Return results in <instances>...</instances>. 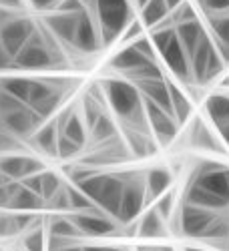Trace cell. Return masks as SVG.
<instances>
[{"mask_svg": "<svg viewBox=\"0 0 229 251\" xmlns=\"http://www.w3.org/2000/svg\"><path fill=\"white\" fill-rule=\"evenodd\" d=\"M0 89L14 97L16 100L30 107L40 119L47 121L62 100V89L56 82L40 80L30 76H8L0 80Z\"/></svg>", "mask_w": 229, "mask_h": 251, "instance_id": "6da1fadb", "label": "cell"}, {"mask_svg": "<svg viewBox=\"0 0 229 251\" xmlns=\"http://www.w3.org/2000/svg\"><path fill=\"white\" fill-rule=\"evenodd\" d=\"M189 205L209 211H221L229 207V167L205 165L195 171L193 181L185 195Z\"/></svg>", "mask_w": 229, "mask_h": 251, "instance_id": "7a4b0ae2", "label": "cell"}, {"mask_svg": "<svg viewBox=\"0 0 229 251\" xmlns=\"http://www.w3.org/2000/svg\"><path fill=\"white\" fill-rule=\"evenodd\" d=\"M49 30V28H47ZM62 56L56 38L51 32H40L38 28L28 38V43L14 54L12 69L16 71H51L62 67Z\"/></svg>", "mask_w": 229, "mask_h": 251, "instance_id": "3957f363", "label": "cell"}, {"mask_svg": "<svg viewBox=\"0 0 229 251\" xmlns=\"http://www.w3.org/2000/svg\"><path fill=\"white\" fill-rule=\"evenodd\" d=\"M131 0H93L89 10L101 32L102 47L111 45L125 34L127 26L135 20Z\"/></svg>", "mask_w": 229, "mask_h": 251, "instance_id": "277c9868", "label": "cell"}, {"mask_svg": "<svg viewBox=\"0 0 229 251\" xmlns=\"http://www.w3.org/2000/svg\"><path fill=\"white\" fill-rule=\"evenodd\" d=\"M123 185H125L123 173L117 175V173H101V171H95L87 179L76 183V187L93 201V205L113 219H117L119 213Z\"/></svg>", "mask_w": 229, "mask_h": 251, "instance_id": "5b68a950", "label": "cell"}, {"mask_svg": "<svg viewBox=\"0 0 229 251\" xmlns=\"http://www.w3.org/2000/svg\"><path fill=\"white\" fill-rule=\"evenodd\" d=\"M151 43H153L155 52L163 58L165 67H167L179 80H183V82L191 80L189 56H187L185 49L179 43L173 23L167 25V20H165V23H161L159 26H155L153 34H151Z\"/></svg>", "mask_w": 229, "mask_h": 251, "instance_id": "8992f818", "label": "cell"}, {"mask_svg": "<svg viewBox=\"0 0 229 251\" xmlns=\"http://www.w3.org/2000/svg\"><path fill=\"white\" fill-rule=\"evenodd\" d=\"M43 123L45 121L30 107H26L25 102L16 100L14 97L0 89V129L8 131L18 139H25V137H32Z\"/></svg>", "mask_w": 229, "mask_h": 251, "instance_id": "52a82bcc", "label": "cell"}, {"mask_svg": "<svg viewBox=\"0 0 229 251\" xmlns=\"http://www.w3.org/2000/svg\"><path fill=\"white\" fill-rule=\"evenodd\" d=\"M101 93L111 111L127 125L143 111V99L139 89L127 78H107L101 82Z\"/></svg>", "mask_w": 229, "mask_h": 251, "instance_id": "ba28073f", "label": "cell"}, {"mask_svg": "<svg viewBox=\"0 0 229 251\" xmlns=\"http://www.w3.org/2000/svg\"><path fill=\"white\" fill-rule=\"evenodd\" d=\"M189 67H191V78L197 85H207L213 78H217L223 73L225 62L219 56V50L213 43L209 32H205L201 43L189 56Z\"/></svg>", "mask_w": 229, "mask_h": 251, "instance_id": "9c48e42d", "label": "cell"}, {"mask_svg": "<svg viewBox=\"0 0 229 251\" xmlns=\"http://www.w3.org/2000/svg\"><path fill=\"white\" fill-rule=\"evenodd\" d=\"M219 219L221 217L217 215V211H209V209H203L197 205L183 203L179 211V229L183 235L209 239Z\"/></svg>", "mask_w": 229, "mask_h": 251, "instance_id": "30bf717a", "label": "cell"}, {"mask_svg": "<svg viewBox=\"0 0 229 251\" xmlns=\"http://www.w3.org/2000/svg\"><path fill=\"white\" fill-rule=\"evenodd\" d=\"M123 177H125V185H123L117 221L131 223L135 217L141 215L143 205L147 203V199H145V181H143V175H137V173H123Z\"/></svg>", "mask_w": 229, "mask_h": 251, "instance_id": "8fae6325", "label": "cell"}, {"mask_svg": "<svg viewBox=\"0 0 229 251\" xmlns=\"http://www.w3.org/2000/svg\"><path fill=\"white\" fill-rule=\"evenodd\" d=\"M143 109H145V115H147L151 135L161 145H169L177 137V131H179V125H177L175 117L171 113H167L165 109H161L159 104L151 102L149 99H143Z\"/></svg>", "mask_w": 229, "mask_h": 251, "instance_id": "7c38bea8", "label": "cell"}, {"mask_svg": "<svg viewBox=\"0 0 229 251\" xmlns=\"http://www.w3.org/2000/svg\"><path fill=\"white\" fill-rule=\"evenodd\" d=\"M71 221L78 229L80 235H111L117 231V221L105 215L101 209H91V211H82V213H73Z\"/></svg>", "mask_w": 229, "mask_h": 251, "instance_id": "4fadbf2b", "label": "cell"}, {"mask_svg": "<svg viewBox=\"0 0 229 251\" xmlns=\"http://www.w3.org/2000/svg\"><path fill=\"white\" fill-rule=\"evenodd\" d=\"M0 171H2L10 181H25L26 177L45 171V165L40 159L14 153V155H2L0 157Z\"/></svg>", "mask_w": 229, "mask_h": 251, "instance_id": "5bb4252c", "label": "cell"}, {"mask_svg": "<svg viewBox=\"0 0 229 251\" xmlns=\"http://www.w3.org/2000/svg\"><path fill=\"white\" fill-rule=\"evenodd\" d=\"M56 129H58V135L65 137L67 141H71L75 147L82 149L87 145V125L85 121L80 119V115L73 113V111H67L62 113L56 121Z\"/></svg>", "mask_w": 229, "mask_h": 251, "instance_id": "9a60e30c", "label": "cell"}, {"mask_svg": "<svg viewBox=\"0 0 229 251\" xmlns=\"http://www.w3.org/2000/svg\"><path fill=\"white\" fill-rule=\"evenodd\" d=\"M143 181H145V199H147V203H153L161 195L167 193L173 177L171 171L165 169V167H153V169H149L143 175Z\"/></svg>", "mask_w": 229, "mask_h": 251, "instance_id": "2e32d148", "label": "cell"}, {"mask_svg": "<svg viewBox=\"0 0 229 251\" xmlns=\"http://www.w3.org/2000/svg\"><path fill=\"white\" fill-rule=\"evenodd\" d=\"M149 62H153V60L147 58L145 54H141L133 45H129V47H125L123 50H119L111 58V69L123 73L125 76H131L133 73L141 71L145 65H149Z\"/></svg>", "mask_w": 229, "mask_h": 251, "instance_id": "e0dca14e", "label": "cell"}, {"mask_svg": "<svg viewBox=\"0 0 229 251\" xmlns=\"http://www.w3.org/2000/svg\"><path fill=\"white\" fill-rule=\"evenodd\" d=\"M23 183H25V187H28L34 195H38L40 199L47 201V203L56 195V191L60 189V185H62L60 179L54 173H51V171L34 173L30 177H26Z\"/></svg>", "mask_w": 229, "mask_h": 251, "instance_id": "ac0fdd59", "label": "cell"}, {"mask_svg": "<svg viewBox=\"0 0 229 251\" xmlns=\"http://www.w3.org/2000/svg\"><path fill=\"white\" fill-rule=\"evenodd\" d=\"M189 141L199 151H211V153H225L227 151L223 141L217 139V135H213V131L207 127L203 121H195V127L189 135Z\"/></svg>", "mask_w": 229, "mask_h": 251, "instance_id": "d6986e66", "label": "cell"}, {"mask_svg": "<svg viewBox=\"0 0 229 251\" xmlns=\"http://www.w3.org/2000/svg\"><path fill=\"white\" fill-rule=\"evenodd\" d=\"M175 26V34L179 38L181 47L185 49L187 56H191V52L197 49V45L201 43V38L205 36V28L201 26L199 18L197 20H189V23H181V25H173Z\"/></svg>", "mask_w": 229, "mask_h": 251, "instance_id": "ffe728a7", "label": "cell"}, {"mask_svg": "<svg viewBox=\"0 0 229 251\" xmlns=\"http://www.w3.org/2000/svg\"><path fill=\"white\" fill-rule=\"evenodd\" d=\"M32 143L38 151H43L49 157H58V129H56V121L40 125L32 135Z\"/></svg>", "mask_w": 229, "mask_h": 251, "instance_id": "44dd1931", "label": "cell"}, {"mask_svg": "<svg viewBox=\"0 0 229 251\" xmlns=\"http://www.w3.org/2000/svg\"><path fill=\"white\" fill-rule=\"evenodd\" d=\"M125 145L131 155L135 157H147V155H155L157 151V145L153 135L149 133H141V131H133L127 129V135H125Z\"/></svg>", "mask_w": 229, "mask_h": 251, "instance_id": "7402d4cb", "label": "cell"}, {"mask_svg": "<svg viewBox=\"0 0 229 251\" xmlns=\"http://www.w3.org/2000/svg\"><path fill=\"white\" fill-rule=\"evenodd\" d=\"M211 25V38L219 50V56L223 62L229 60V14L223 16H211L207 18Z\"/></svg>", "mask_w": 229, "mask_h": 251, "instance_id": "603a6c76", "label": "cell"}, {"mask_svg": "<svg viewBox=\"0 0 229 251\" xmlns=\"http://www.w3.org/2000/svg\"><path fill=\"white\" fill-rule=\"evenodd\" d=\"M205 113L213 123V127H219L225 121H229V95L215 93L211 97H207L205 100Z\"/></svg>", "mask_w": 229, "mask_h": 251, "instance_id": "cb8c5ba5", "label": "cell"}, {"mask_svg": "<svg viewBox=\"0 0 229 251\" xmlns=\"http://www.w3.org/2000/svg\"><path fill=\"white\" fill-rule=\"evenodd\" d=\"M169 14H171V10L165 0H149V2L141 8V25L155 28L161 23H165V20L169 18Z\"/></svg>", "mask_w": 229, "mask_h": 251, "instance_id": "d4e9b609", "label": "cell"}, {"mask_svg": "<svg viewBox=\"0 0 229 251\" xmlns=\"http://www.w3.org/2000/svg\"><path fill=\"white\" fill-rule=\"evenodd\" d=\"M137 233L141 237H163L165 235V219L151 209L141 217V223L137 227Z\"/></svg>", "mask_w": 229, "mask_h": 251, "instance_id": "484cf974", "label": "cell"}, {"mask_svg": "<svg viewBox=\"0 0 229 251\" xmlns=\"http://www.w3.org/2000/svg\"><path fill=\"white\" fill-rule=\"evenodd\" d=\"M89 131H91L93 143H97V145H102V143H109V141L117 139V125L113 123V119L107 113H102Z\"/></svg>", "mask_w": 229, "mask_h": 251, "instance_id": "4316f807", "label": "cell"}, {"mask_svg": "<svg viewBox=\"0 0 229 251\" xmlns=\"http://www.w3.org/2000/svg\"><path fill=\"white\" fill-rule=\"evenodd\" d=\"M169 95H171V115L175 117L177 125H181L191 115V100L187 99L173 82H169Z\"/></svg>", "mask_w": 229, "mask_h": 251, "instance_id": "83f0119b", "label": "cell"}, {"mask_svg": "<svg viewBox=\"0 0 229 251\" xmlns=\"http://www.w3.org/2000/svg\"><path fill=\"white\" fill-rule=\"evenodd\" d=\"M49 233L52 237H65V239H75L80 237L78 229L75 227V223L71 221V217H54L49 225Z\"/></svg>", "mask_w": 229, "mask_h": 251, "instance_id": "f1b7e54d", "label": "cell"}, {"mask_svg": "<svg viewBox=\"0 0 229 251\" xmlns=\"http://www.w3.org/2000/svg\"><path fill=\"white\" fill-rule=\"evenodd\" d=\"M199 8L205 12L207 18L211 16H223L229 12V0H195Z\"/></svg>", "mask_w": 229, "mask_h": 251, "instance_id": "f546056e", "label": "cell"}, {"mask_svg": "<svg viewBox=\"0 0 229 251\" xmlns=\"http://www.w3.org/2000/svg\"><path fill=\"white\" fill-rule=\"evenodd\" d=\"M25 145L20 143L18 137L10 135L8 131L4 129H0V157L2 155H14V153H20L23 151Z\"/></svg>", "mask_w": 229, "mask_h": 251, "instance_id": "4dcf8cb0", "label": "cell"}, {"mask_svg": "<svg viewBox=\"0 0 229 251\" xmlns=\"http://www.w3.org/2000/svg\"><path fill=\"white\" fill-rule=\"evenodd\" d=\"M25 247L26 251H45V239H43V231L34 225L28 229V233L25 237Z\"/></svg>", "mask_w": 229, "mask_h": 251, "instance_id": "1f68e13d", "label": "cell"}, {"mask_svg": "<svg viewBox=\"0 0 229 251\" xmlns=\"http://www.w3.org/2000/svg\"><path fill=\"white\" fill-rule=\"evenodd\" d=\"M171 205H173V195L171 193H165L159 197V203L155 205V211L163 217V219H167L169 213H171Z\"/></svg>", "mask_w": 229, "mask_h": 251, "instance_id": "d6a6232c", "label": "cell"}, {"mask_svg": "<svg viewBox=\"0 0 229 251\" xmlns=\"http://www.w3.org/2000/svg\"><path fill=\"white\" fill-rule=\"evenodd\" d=\"M62 0H26V4L34 10H54Z\"/></svg>", "mask_w": 229, "mask_h": 251, "instance_id": "836d02e7", "label": "cell"}, {"mask_svg": "<svg viewBox=\"0 0 229 251\" xmlns=\"http://www.w3.org/2000/svg\"><path fill=\"white\" fill-rule=\"evenodd\" d=\"M26 6V0H0V10L4 12H20Z\"/></svg>", "mask_w": 229, "mask_h": 251, "instance_id": "e575fe53", "label": "cell"}, {"mask_svg": "<svg viewBox=\"0 0 229 251\" xmlns=\"http://www.w3.org/2000/svg\"><path fill=\"white\" fill-rule=\"evenodd\" d=\"M12 62H14V56L2 47V43H0V71L12 69Z\"/></svg>", "mask_w": 229, "mask_h": 251, "instance_id": "d590c367", "label": "cell"}, {"mask_svg": "<svg viewBox=\"0 0 229 251\" xmlns=\"http://www.w3.org/2000/svg\"><path fill=\"white\" fill-rule=\"evenodd\" d=\"M217 133H219V139L223 141L225 149H229V121H225L223 125H219V127H215Z\"/></svg>", "mask_w": 229, "mask_h": 251, "instance_id": "8d00e7d4", "label": "cell"}, {"mask_svg": "<svg viewBox=\"0 0 229 251\" xmlns=\"http://www.w3.org/2000/svg\"><path fill=\"white\" fill-rule=\"evenodd\" d=\"M82 251H125V249H121V247H101V245H97V247H82Z\"/></svg>", "mask_w": 229, "mask_h": 251, "instance_id": "74e56055", "label": "cell"}, {"mask_svg": "<svg viewBox=\"0 0 229 251\" xmlns=\"http://www.w3.org/2000/svg\"><path fill=\"white\" fill-rule=\"evenodd\" d=\"M49 251H82V247H76V245H65V247H56V249H49Z\"/></svg>", "mask_w": 229, "mask_h": 251, "instance_id": "f35d334b", "label": "cell"}, {"mask_svg": "<svg viewBox=\"0 0 229 251\" xmlns=\"http://www.w3.org/2000/svg\"><path fill=\"white\" fill-rule=\"evenodd\" d=\"M165 2H167V6H169V10L173 12V10H175V8L179 6V4H183V2H185V0H165Z\"/></svg>", "mask_w": 229, "mask_h": 251, "instance_id": "ab89813d", "label": "cell"}, {"mask_svg": "<svg viewBox=\"0 0 229 251\" xmlns=\"http://www.w3.org/2000/svg\"><path fill=\"white\" fill-rule=\"evenodd\" d=\"M131 2H133V6H137V8H143L145 4L149 2V0H131Z\"/></svg>", "mask_w": 229, "mask_h": 251, "instance_id": "60d3db41", "label": "cell"}, {"mask_svg": "<svg viewBox=\"0 0 229 251\" xmlns=\"http://www.w3.org/2000/svg\"><path fill=\"white\" fill-rule=\"evenodd\" d=\"M6 183H10V179L2 173V171H0V187H2V185H6Z\"/></svg>", "mask_w": 229, "mask_h": 251, "instance_id": "b9f144b4", "label": "cell"}, {"mask_svg": "<svg viewBox=\"0 0 229 251\" xmlns=\"http://www.w3.org/2000/svg\"><path fill=\"white\" fill-rule=\"evenodd\" d=\"M185 251H203V249H197V247H187Z\"/></svg>", "mask_w": 229, "mask_h": 251, "instance_id": "7bdbcfd3", "label": "cell"}, {"mask_svg": "<svg viewBox=\"0 0 229 251\" xmlns=\"http://www.w3.org/2000/svg\"><path fill=\"white\" fill-rule=\"evenodd\" d=\"M159 251H175V249H173V247H161Z\"/></svg>", "mask_w": 229, "mask_h": 251, "instance_id": "ee69618b", "label": "cell"}]
</instances>
